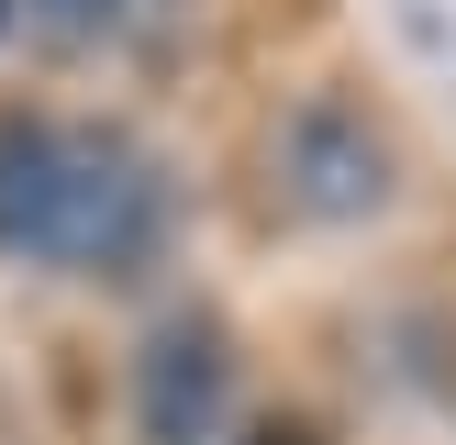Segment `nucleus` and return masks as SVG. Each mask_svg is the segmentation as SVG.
<instances>
[{
	"mask_svg": "<svg viewBox=\"0 0 456 445\" xmlns=\"http://www.w3.org/2000/svg\"><path fill=\"white\" fill-rule=\"evenodd\" d=\"M178 234V178L156 145H134L123 123H67V178L56 222H45L34 267H78V279H145Z\"/></svg>",
	"mask_w": 456,
	"mask_h": 445,
	"instance_id": "f257e3e1",
	"label": "nucleus"
},
{
	"mask_svg": "<svg viewBox=\"0 0 456 445\" xmlns=\"http://www.w3.org/2000/svg\"><path fill=\"white\" fill-rule=\"evenodd\" d=\"M267 167H279V200H289L301 222H323V234L379 222V212L401 200V145H390V123H379L368 101H346V89L289 101L279 134H267Z\"/></svg>",
	"mask_w": 456,
	"mask_h": 445,
	"instance_id": "f03ea898",
	"label": "nucleus"
},
{
	"mask_svg": "<svg viewBox=\"0 0 456 445\" xmlns=\"http://www.w3.org/2000/svg\"><path fill=\"white\" fill-rule=\"evenodd\" d=\"M123 423L134 445H234V334L212 301H178L134 334Z\"/></svg>",
	"mask_w": 456,
	"mask_h": 445,
	"instance_id": "7ed1b4c3",
	"label": "nucleus"
},
{
	"mask_svg": "<svg viewBox=\"0 0 456 445\" xmlns=\"http://www.w3.org/2000/svg\"><path fill=\"white\" fill-rule=\"evenodd\" d=\"M67 178V123L56 111H0V256H45Z\"/></svg>",
	"mask_w": 456,
	"mask_h": 445,
	"instance_id": "20e7f679",
	"label": "nucleus"
},
{
	"mask_svg": "<svg viewBox=\"0 0 456 445\" xmlns=\"http://www.w3.org/2000/svg\"><path fill=\"white\" fill-rule=\"evenodd\" d=\"M34 22L56 44H101V34H123V22H145V0H34Z\"/></svg>",
	"mask_w": 456,
	"mask_h": 445,
	"instance_id": "39448f33",
	"label": "nucleus"
},
{
	"mask_svg": "<svg viewBox=\"0 0 456 445\" xmlns=\"http://www.w3.org/2000/svg\"><path fill=\"white\" fill-rule=\"evenodd\" d=\"M234 445H334V423H323V412H301V400H267V412H245V423H234Z\"/></svg>",
	"mask_w": 456,
	"mask_h": 445,
	"instance_id": "423d86ee",
	"label": "nucleus"
},
{
	"mask_svg": "<svg viewBox=\"0 0 456 445\" xmlns=\"http://www.w3.org/2000/svg\"><path fill=\"white\" fill-rule=\"evenodd\" d=\"M12 12H22V0H0V34H12Z\"/></svg>",
	"mask_w": 456,
	"mask_h": 445,
	"instance_id": "0eeeda50",
	"label": "nucleus"
}]
</instances>
